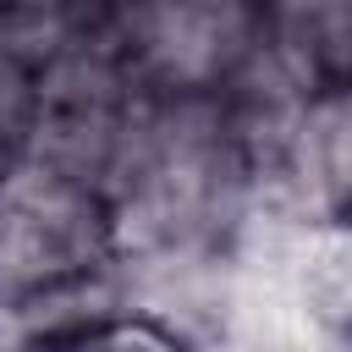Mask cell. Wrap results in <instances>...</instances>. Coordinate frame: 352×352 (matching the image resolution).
Returning <instances> with one entry per match:
<instances>
[{
    "instance_id": "1",
    "label": "cell",
    "mask_w": 352,
    "mask_h": 352,
    "mask_svg": "<svg viewBox=\"0 0 352 352\" xmlns=\"http://www.w3.org/2000/svg\"><path fill=\"white\" fill-rule=\"evenodd\" d=\"M104 242L110 214L88 176L44 154L0 170V297L33 302L88 280Z\"/></svg>"
},
{
    "instance_id": "2",
    "label": "cell",
    "mask_w": 352,
    "mask_h": 352,
    "mask_svg": "<svg viewBox=\"0 0 352 352\" xmlns=\"http://www.w3.org/2000/svg\"><path fill=\"white\" fill-rule=\"evenodd\" d=\"M264 44V0H132V55L170 94L231 82Z\"/></svg>"
},
{
    "instance_id": "3",
    "label": "cell",
    "mask_w": 352,
    "mask_h": 352,
    "mask_svg": "<svg viewBox=\"0 0 352 352\" xmlns=\"http://www.w3.org/2000/svg\"><path fill=\"white\" fill-rule=\"evenodd\" d=\"M292 160L330 214L352 209V82H324L302 99L292 121Z\"/></svg>"
},
{
    "instance_id": "4",
    "label": "cell",
    "mask_w": 352,
    "mask_h": 352,
    "mask_svg": "<svg viewBox=\"0 0 352 352\" xmlns=\"http://www.w3.org/2000/svg\"><path fill=\"white\" fill-rule=\"evenodd\" d=\"M302 50L319 60L324 82H352V0H308Z\"/></svg>"
}]
</instances>
